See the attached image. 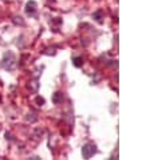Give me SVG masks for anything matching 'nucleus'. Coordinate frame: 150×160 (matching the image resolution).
<instances>
[{"instance_id": "obj_1", "label": "nucleus", "mask_w": 150, "mask_h": 160, "mask_svg": "<svg viewBox=\"0 0 150 160\" xmlns=\"http://www.w3.org/2000/svg\"><path fill=\"white\" fill-rule=\"evenodd\" d=\"M95 152H97V147L94 145L93 143H87L84 144L83 148H82V156L84 159H90L91 156H94Z\"/></svg>"}, {"instance_id": "obj_2", "label": "nucleus", "mask_w": 150, "mask_h": 160, "mask_svg": "<svg viewBox=\"0 0 150 160\" xmlns=\"http://www.w3.org/2000/svg\"><path fill=\"white\" fill-rule=\"evenodd\" d=\"M36 11V3L34 1V0H31V1H28L27 6H26V12H27L28 15H34Z\"/></svg>"}, {"instance_id": "obj_3", "label": "nucleus", "mask_w": 150, "mask_h": 160, "mask_svg": "<svg viewBox=\"0 0 150 160\" xmlns=\"http://www.w3.org/2000/svg\"><path fill=\"white\" fill-rule=\"evenodd\" d=\"M62 100H63V94L60 93V92H56V93L53 96V102L54 104H60Z\"/></svg>"}, {"instance_id": "obj_4", "label": "nucleus", "mask_w": 150, "mask_h": 160, "mask_svg": "<svg viewBox=\"0 0 150 160\" xmlns=\"http://www.w3.org/2000/svg\"><path fill=\"white\" fill-rule=\"evenodd\" d=\"M73 62H74V66L80 67L82 65H83V58H82V57H77V58L73 59Z\"/></svg>"}, {"instance_id": "obj_5", "label": "nucleus", "mask_w": 150, "mask_h": 160, "mask_svg": "<svg viewBox=\"0 0 150 160\" xmlns=\"http://www.w3.org/2000/svg\"><path fill=\"white\" fill-rule=\"evenodd\" d=\"M94 19H97L99 23H102V11H98L94 14Z\"/></svg>"}, {"instance_id": "obj_6", "label": "nucleus", "mask_w": 150, "mask_h": 160, "mask_svg": "<svg viewBox=\"0 0 150 160\" xmlns=\"http://www.w3.org/2000/svg\"><path fill=\"white\" fill-rule=\"evenodd\" d=\"M36 101H38V104H44V100H43V98H36Z\"/></svg>"}]
</instances>
